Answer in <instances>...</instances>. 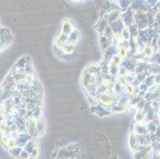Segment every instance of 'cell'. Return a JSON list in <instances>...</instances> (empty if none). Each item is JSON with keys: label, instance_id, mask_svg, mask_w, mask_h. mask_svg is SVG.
<instances>
[{"label": "cell", "instance_id": "1", "mask_svg": "<svg viewBox=\"0 0 160 159\" xmlns=\"http://www.w3.org/2000/svg\"><path fill=\"white\" fill-rule=\"evenodd\" d=\"M159 123H160V116L159 117Z\"/></svg>", "mask_w": 160, "mask_h": 159}]
</instances>
